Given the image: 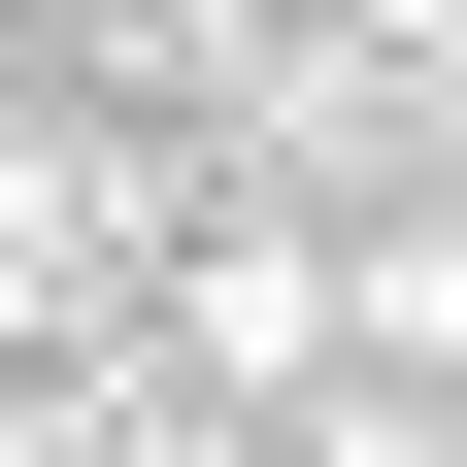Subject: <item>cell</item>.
Here are the masks:
<instances>
[{"mask_svg":"<svg viewBox=\"0 0 467 467\" xmlns=\"http://www.w3.org/2000/svg\"><path fill=\"white\" fill-rule=\"evenodd\" d=\"M0 467H100V400H34V368H0Z\"/></svg>","mask_w":467,"mask_h":467,"instance_id":"3","label":"cell"},{"mask_svg":"<svg viewBox=\"0 0 467 467\" xmlns=\"http://www.w3.org/2000/svg\"><path fill=\"white\" fill-rule=\"evenodd\" d=\"M167 334H201V400H301V368H334V267H301V234H201Z\"/></svg>","mask_w":467,"mask_h":467,"instance_id":"1","label":"cell"},{"mask_svg":"<svg viewBox=\"0 0 467 467\" xmlns=\"http://www.w3.org/2000/svg\"><path fill=\"white\" fill-rule=\"evenodd\" d=\"M334 334H368V368H467V234H368V267H334Z\"/></svg>","mask_w":467,"mask_h":467,"instance_id":"2","label":"cell"}]
</instances>
